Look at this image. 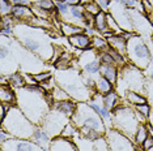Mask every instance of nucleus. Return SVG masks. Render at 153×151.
<instances>
[{
  "label": "nucleus",
  "instance_id": "nucleus-32",
  "mask_svg": "<svg viewBox=\"0 0 153 151\" xmlns=\"http://www.w3.org/2000/svg\"><path fill=\"white\" fill-rule=\"evenodd\" d=\"M149 137V129H148V122L147 124H140L139 128L135 133V137H134V142L136 146H141L144 143V141Z\"/></svg>",
  "mask_w": 153,
  "mask_h": 151
},
{
  "label": "nucleus",
  "instance_id": "nucleus-9",
  "mask_svg": "<svg viewBox=\"0 0 153 151\" xmlns=\"http://www.w3.org/2000/svg\"><path fill=\"white\" fill-rule=\"evenodd\" d=\"M69 122H71V117H68L63 112L58 111L56 108H51L39 126H42L46 130V133L51 138H56L62 134L63 129Z\"/></svg>",
  "mask_w": 153,
  "mask_h": 151
},
{
  "label": "nucleus",
  "instance_id": "nucleus-46",
  "mask_svg": "<svg viewBox=\"0 0 153 151\" xmlns=\"http://www.w3.org/2000/svg\"><path fill=\"white\" fill-rule=\"evenodd\" d=\"M152 147H153V137L149 136L148 138L144 141V143L141 145V149L144 150V151H148V150H151Z\"/></svg>",
  "mask_w": 153,
  "mask_h": 151
},
{
  "label": "nucleus",
  "instance_id": "nucleus-36",
  "mask_svg": "<svg viewBox=\"0 0 153 151\" xmlns=\"http://www.w3.org/2000/svg\"><path fill=\"white\" fill-rule=\"evenodd\" d=\"M13 7H15V4L12 3V0H0V15H1V17L11 16Z\"/></svg>",
  "mask_w": 153,
  "mask_h": 151
},
{
  "label": "nucleus",
  "instance_id": "nucleus-41",
  "mask_svg": "<svg viewBox=\"0 0 153 151\" xmlns=\"http://www.w3.org/2000/svg\"><path fill=\"white\" fill-rule=\"evenodd\" d=\"M134 108L136 109L137 112H140L143 116H145L147 119H149V116H151V113H152V106L149 104V103H143V104H136V106H134Z\"/></svg>",
  "mask_w": 153,
  "mask_h": 151
},
{
  "label": "nucleus",
  "instance_id": "nucleus-48",
  "mask_svg": "<svg viewBox=\"0 0 153 151\" xmlns=\"http://www.w3.org/2000/svg\"><path fill=\"white\" fill-rule=\"evenodd\" d=\"M63 1L65 3V4H68L69 7H72V5H77V4H80V0H63Z\"/></svg>",
  "mask_w": 153,
  "mask_h": 151
},
{
  "label": "nucleus",
  "instance_id": "nucleus-27",
  "mask_svg": "<svg viewBox=\"0 0 153 151\" xmlns=\"http://www.w3.org/2000/svg\"><path fill=\"white\" fill-rule=\"evenodd\" d=\"M7 78V82L11 87H13L15 90H19V89H22L26 86V80H25V76H24L22 72H16V73L4 76Z\"/></svg>",
  "mask_w": 153,
  "mask_h": 151
},
{
  "label": "nucleus",
  "instance_id": "nucleus-22",
  "mask_svg": "<svg viewBox=\"0 0 153 151\" xmlns=\"http://www.w3.org/2000/svg\"><path fill=\"white\" fill-rule=\"evenodd\" d=\"M107 42H109V46L111 50L117 51L120 55H124L126 56L127 52V40L123 38L122 34H114L113 37L107 38Z\"/></svg>",
  "mask_w": 153,
  "mask_h": 151
},
{
  "label": "nucleus",
  "instance_id": "nucleus-11",
  "mask_svg": "<svg viewBox=\"0 0 153 151\" xmlns=\"http://www.w3.org/2000/svg\"><path fill=\"white\" fill-rule=\"evenodd\" d=\"M105 138L110 151H136L137 146L135 145L134 141L114 128H109L106 130Z\"/></svg>",
  "mask_w": 153,
  "mask_h": 151
},
{
  "label": "nucleus",
  "instance_id": "nucleus-52",
  "mask_svg": "<svg viewBox=\"0 0 153 151\" xmlns=\"http://www.w3.org/2000/svg\"><path fill=\"white\" fill-rule=\"evenodd\" d=\"M151 65H153V52L151 55Z\"/></svg>",
  "mask_w": 153,
  "mask_h": 151
},
{
  "label": "nucleus",
  "instance_id": "nucleus-28",
  "mask_svg": "<svg viewBox=\"0 0 153 151\" xmlns=\"http://www.w3.org/2000/svg\"><path fill=\"white\" fill-rule=\"evenodd\" d=\"M113 90H115V86L107 78H105L101 74L96 78V92H98L101 95H106Z\"/></svg>",
  "mask_w": 153,
  "mask_h": 151
},
{
  "label": "nucleus",
  "instance_id": "nucleus-43",
  "mask_svg": "<svg viewBox=\"0 0 153 151\" xmlns=\"http://www.w3.org/2000/svg\"><path fill=\"white\" fill-rule=\"evenodd\" d=\"M84 8H85V12H86V13H90V15H93V16H97L100 12H102V11L100 9V7L97 5L96 1L89 3V4L84 5Z\"/></svg>",
  "mask_w": 153,
  "mask_h": 151
},
{
  "label": "nucleus",
  "instance_id": "nucleus-38",
  "mask_svg": "<svg viewBox=\"0 0 153 151\" xmlns=\"http://www.w3.org/2000/svg\"><path fill=\"white\" fill-rule=\"evenodd\" d=\"M77 134H79V130H77V128H76L74 124H72V121H71L63 129V132H62L60 137H64V138H68V139H74Z\"/></svg>",
  "mask_w": 153,
  "mask_h": 151
},
{
  "label": "nucleus",
  "instance_id": "nucleus-44",
  "mask_svg": "<svg viewBox=\"0 0 153 151\" xmlns=\"http://www.w3.org/2000/svg\"><path fill=\"white\" fill-rule=\"evenodd\" d=\"M98 55H100L101 64H114V59L109 51L107 52H100Z\"/></svg>",
  "mask_w": 153,
  "mask_h": 151
},
{
  "label": "nucleus",
  "instance_id": "nucleus-30",
  "mask_svg": "<svg viewBox=\"0 0 153 151\" xmlns=\"http://www.w3.org/2000/svg\"><path fill=\"white\" fill-rule=\"evenodd\" d=\"M92 48H94L98 52H107L110 50L109 42L102 35H93L92 37Z\"/></svg>",
  "mask_w": 153,
  "mask_h": 151
},
{
  "label": "nucleus",
  "instance_id": "nucleus-5",
  "mask_svg": "<svg viewBox=\"0 0 153 151\" xmlns=\"http://www.w3.org/2000/svg\"><path fill=\"white\" fill-rule=\"evenodd\" d=\"M36 128L37 125H34L17 106H13L9 109L5 119L1 121V129L15 138L32 139Z\"/></svg>",
  "mask_w": 153,
  "mask_h": 151
},
{
  "label": "nucleus",
  "instance_id": "nucleus-45",
  "mask_svg": "<svg viewBox=\"0 0 153 151\" xmlns=\"http://www.w3.org/2000/svg\"><path fill=\"white\" fill-rule=\"evenodd\" d=\"M94 1L97 3V5L100 7V9L102 12L107 13L110 9V4H111V0H94Z\"/></svg>",
  "mask_w": 153,
  "mask_h": 151
},
{
  "label": "nucleus",
  "instance_id": "nucleus-19",
  "mask_svg": "<svg viewBox=\"0 0 153 151\" xmlns=\"http://www.w3.org/2000/svg\"><path fill=\"white\" fill-rule=\"evenodd\" d=\"M11 16L17 22H29L34 17L32 7H27V5H15L12 9Z\"/></svg>",
  "mask_w": 153,
  "mask_h": 151
},
{
  "label": "nucleus",
  "instance_id": "nucleus-40",
  "mask_svg": "<svg viewBox=\"0 0 153 151\" xmlns=\"http://www.w3.org/2000/svg\"><path fill=\"white\" fill-rule=\"evenodd\" d=\"M33 77H34V80H36L38 84H43V82L51 80V78L54 77V74L51 73V72H48V70H42V72H39V73L33 74Z\"/></svg>",
  "mask_w": 153,
  "mask_h": 151
},
{
  "label": "nucleus",
  "instance_id": "nucleus-31",
  "mask_svg": "<svg viewBox=\"0 0 153 151\" xmlns=\"http://www.w3.org/2000/svg\"><path fill=\"white\" fill-rule=\"evenodd\" d=\"M93 27H94V30L98 34H103V33H106L107 30H109L105 12H100L98 15L94 17V25H93Z\"/></svg>",
  "mask_w": 153,
  "mask_h": 151
},
{
  "label": "nucleus",
  "instance_id": "nucleus-21",
  "mask_svg": "<svg viewBox=\"0 0 153 151\" xmlns=\"http://www.w3.org/2000/svg\"><path fill=\"white\" fill-rule=\"evenodd\" d=\"M58 32L60 33L63 37L69 38V37H72V35H76V34L84 33L85 32V27H82V26H80V25H76V23L60 21V22H59Z\"/></svg>",
  "mask_w": 153,
  "mask_h": 151
},
{
  "label": "nucleus",
  "instance_id": "nucleus-8",
  "mask_svg": "<svg viewBox=\"0 0 153 151\" xmlns=\"http://www.w3.org/2000/svg\"><path fill=\"white\" fill-rule=\"evenodd\" d=\"M151 48L147 44L144 37L135 34L131 39L127 40V60L128 63L136 65L141 70H145L151 65Z\"/></svg>",
  "mask_w": 153,
  "mask_h": 151
},
{
  "label": "nucleus",
  "instance_id": "nucleus-54",
  "mask_svg": "<svg viewBox=\"0 0 153 151\" xmlns=\"http://www.w3.org/2000/svg\"><path fill=\"white\" fill-rule=\"evenodd\" d=\"M152 44H153V38H152Z\"/></svg>",
  "mask_w": 153,
  "mask_h": 151
},
{
  "label": "nucleus",
  "instance_id": "nucleus-53",
  "mask_svg": "<svg viewBox=\"0 0 153 151\" xmlns=\"http://www.w3.org/2000/svg\"><path fill=\"white\" fill-rule=\"evenodd\" d=\"M148 151H153V147H152V149H151V150H148Z\"/></svg>",
  "mask_w": 153,
  "mask_h": 151
},
{
  "label": "nucleus",
  "instance_id": "nucleus-2",
  "mask_svg": "<svg viewBox=\"0 0 153 151\" xmlns=\"http://www.w3.org/2000/svg\"><path fill=\"white\" fill-rule=\"evenodd\" d=\"M17 107L24 112L34 125L39 126L54 104V99L50 92L45 91L39 84L33 86H25L16 90Z\"/></svg>",
  "mask_w": 153,
  "mask_h": 151
},
{
  "label": "nucleus",
  "instance_id": "nucleus-16",
  "mask_svg": "<svg viewBox=\"0 0 153 151\" xmlns=\"http://www.w3.org/2000/svg\"><path fill=\"white\" fill-rule=\"evenodd\" d=\"M60 21L76 23V25H80V26L85 27V23H86V12H85L84 5L77 4V5L69 7L68 15L65 16L63 20H60Z\"/></svg>",
  "mask_w": 153,
  "mask_h": 151
},
{
  "label": "nucleus",
  "instance_id": "nucleus-55",
  "mask_svg": "<svg viewBox=\"0 0 153 151\" xmlns=\"http://www.w3.org/2000/svg\"><path fill=\"white\" fill-rule=\"evenodd\" d=\"M152 113H153V109H152Z\"/></svg>",
  "mask_w": 153,
  "mask_h": 151
},
{
  "label": "nucleus",
  "instance_id": "nucleus-18",
  "mask_svg": "<svg viewBox=\"0 0 153 151\" xmlns=\"http://www.w3.org/2000/svg\"><path fill=\"white\" fill-rule=\"evenodd\" d=\"M68 42L74 48H77L79 51H85L92 48V37L88 35L85 32L69 37Z\"/></svg>",
  "mask_w": 153,
  "mask_h": 151
},
{
  "label": "nucleus",
  "instance_id": "nucleus-13",
  "mask_svg": "<svg viewBox=\"0 0 153 151\" xmlns=\"http://www.w3.org/2000/svg\"><path fill=\"white\" fill-rule=\"evenodd\" d=\"M1 151H46L33 139H22L11 137L5 142L0 143Z\"/></svg>",
  "mask_w": 153,
  "mask_h": 151
},
{
  "label": "nucleus",
  "instance_id": "nucleus-6",
  "mask_svg": "<svg viewBox=\"0 0 153 151\" xmlns=\"http://www.w3.org/2000/svg\"><path fill=\"white\" fill-rule=\"evenodd\" d=\"M145 77L144 70L137 68L136 65L127 63L119 69V78L115 85V90L122 98L127 91H136L145 94Z\"/></svg>",
  "mask_w": 153,
  "mask_h": 151
},
{
  "label": "nucleus",
  "instance_id": "nucleus-7",
  "mask_svg": "<svg viewBox=\"0 0 153 151\" xmlns=\"http://www.w3.org/2000/svg\"><path fill=\"white\" fill-rule=\"evenodd\" d=\"M111 113H113V128L119 130L134 141L135 133L140 125L134 106L122 103Z\"/></svg>",
  "mask_w": 153,
  "mask_h": 151
},
{
  "label": "nucleus",
  "instance_id": "nucleus-34",
  "mask_svg": "<svg viewBox=\"0 0 153 151\" xmlns=\"http://www.w3.org/2000/svg\"><path fill=\"white\" fill-rule=\"evenodd\" d=\"M51 97H53L54 102H60V100H67V99H71V97H69V94L67 91L64 90V89H62L60 86H55L54 90L50 92Z\"/></svg>",
  "mask_w": 153,
  "mask_h": 151
},
{
  "label": "nucleus",
  "instance_id": "nucleus-3",
  "mask_svg": "<svg viewBox=\"0 0 153 151\" xmlns=\"http://www.w3.org/2000/svg\"><path fill=\"white\" fill-rule=\"evenodd\" d=\"M71 121L79 130L81 137L89 139H97L105 137L107 130L102 117L89 106L88 102H79L77 108L71 117Z\"/></svg>",
  "mask_w": 153,
  "mask_h": 151
},
{
  "label": "nucleus",
  "instance_id": "nucleus-10",
  "mask_svg": "<svg viewBox=\"0 0 153 151\" xmlns=\"http://www.w3.org/2000/svg\"><path fill=\"white\" fill-rule=\"evenodd\" d=\"M100 52L94 48H89L85 51H81V54L77 56V67L80 68L81 73L84 76H90V77L97 78L100 76L101 69V60H100Z\"/></svg>",
  "mask_w": 153,
  "mask_h": 151
},
{
  "label": "nucleus",
  "instance_id": "nucleus-51",
  "mask_svg": "<svg viewBox=\"0 0 153 151\" xmlns=\"http://www.w3.org/2000/svg\"><path fill=\"white\" fill-rule=\"evenodd\" d=\"M136 151H144V150L141 149V146H137V147H136Z\"/></svg>",
  "mask_w": 153,
  "mask_h": 151
},
{
  "label": "nucleus",
  "instance_id": "nucleus-24",
  "mask_svg": "<svg viewBox=\"0 0 153 151\" xmlns=\"http://www.w3.org/2000/svg\"><path fill=\"white\" fill-rule=\"evenodd\" d=\"M53 108H56L58 111L63 112L68 117H72L74 113L77 108V102L74 99H67V100H60V102H54Z\"/></svg>",
  "mask_w": 153,
  "mask_h": 151
},
{
  "label": "nucleus",
  "instance_id": "nucleus-4",
  "mask_svg": "<svg viewBox=\"0 0 153 151\" xmlns=\"http://www.w3.org/2000/svg\"><path fill=\"white\" fill-rule=\"evenodd\" d=\"M56 85L64 89L69 94L71 99L76 102H88L90 98L93 97L96 91L90 90V89L85 85L84 77L77 67V61L75 60V65L65 70H56L54 74Z\"/></svg>",
  "mask_w": 153,
  "mask_h": 151
},
{
  "label": "nucleus",
  "instance_id": "nucleus-50",
  "mask_svg": "<svg viewBox=\"0 0 153 151\" xmlns=\"http://www.w3.org/2000/svg\"><path fill=\"white\" fill-rule=\"evenodd\" d=\"M94 0H80V4L81 5H86V4H89V3H93Z\"/></svg>",
  "mask_w": 153,
  "mask_h": 151
},
{
  "label": "nucleus",
  "instance_id": "nucleus-23",
  "mask_svg": "<svg viewBox=\"0 0 153 151\" xmlns=\"http://www.w3.org/2000/svg\"><path fill=\"white\" fill-rule=\"evenodd\" d=\"M0 100H1V103H5V104L17 106L16 90L9 85H1L0 86Z\"/></svg>",
  "mask_w": 153,
  "mask_h": 151
},
{
  "label": "nucleus",
  "instance_id": "nucleus-15",
  "mask_svg": "<svg viewBox=\"0 0 153 151\" xmlns=\"http://www.w3.org/2000/svg\"><path fill=\"white\" fill-rule=\"evenodd\" d=\"M88 103H89L90 107L102 117L103 122H105L106 126H107V129L113 128V113H111V111H109V109L106 108V106L103 104V95L98 94V92H94L93 97L88 100Z\"/></svg>",
  "mask_w": 153,
  "mask_h": 151
},
{
  "label": "nucleus",
  "instance_id": "nucleus-39",
  "mask_svg": "<svg viewBox=\"0 0 153 151\" xmlns=\"http://www.w3.org/2000/svg\"><path fill=\"white\" fill-rule=\"evenodd\" d=\"M144 95L147 97L148 103L153 108V80L147 78V81H145V94Z\"/></svg>",
  "mask_w": 153,
  "mask_h": 151
},
{
  "label": "nucleus",
  "instance_id": "nucleus-29",
  "mask_svg": "<svg viewBox=\"0 0 153 151\" xmlns=\"http://www.w3.org/2000/svg\"><path fill=\"white\" fill-rule=\"evenodd\" d=\"M123 99H126V100L128 102V104H131V106L148 103L147 97H145L144 94H140V92H136V91H127L126 94H124Z\"/></svg>",
  "mask_w": 153,
  "mask_h": 151
},
{
  "label": "nucleus",
  "instance_id": "nucleus-12",
  "mask_svg": "<svg viewBox=\"0 0 153 151\" xmlns=\"http://www.w3.org/2000/svg\"><path fill=\"white\" fill-rule=\"evenodd\" d=\"M109 13L115 18V21L118 22V25L120 26V29L123 32H134L131 17H130V13H128V8H126L119 0H111Z\"/></svg>",
  "mask_w": 153,
  "mask_h": 151
},
{
  "label": "nucleus",
  "instance_id": "nucleus-17",
  "mask_svg": "<svg viewBox=\"0 0 153 151\" xmlns=\"http://www.w3.org/2000/svg\"><path fill=\"white\" fill-rule=\"evenodd\" d=\"M50 151H79L74 139H68L64 137H56L53 138L50 143Z\"/></svg>",
  "mask_w": 153,
  "mask_h": 151
},
{
  "label": "nucleus",
  "instance_id": "nucleus-33",
  "mask_svg": "<svg viewBox=\"0 0 153 151\" xmlns=\"http://www.w3.org/2000/svg\"><path fill=\"white\" fill-rule=\"evenodd\" d=\"M32 11H33V15L36 17H38V18L50 20V21H53L54 18H56V17L54 16L53 11H47V9L39 8V7H37V5H32Z\"/></svg>",
  "mask_w": 153,
  "mask_h": 151
},
{
  "label": "nucleus",
  "instance_id": "nucleus-25",
  "mask_svg": "<svg viewBox=\"0 0 153 151\" xmlns=\"http://www.w3.org/2000/svg\"><path fill=\"white\" fill-rule=\"evenodd\" d=\"M32 139L46 151L50 149V143H51V141H53V138L47 134L46 130H45L42 126H37L36 128V132H34V136Z\"/></svg>",
  "mask_w": 153,
  "mask_h": 151
},
{
  "label": "nucleus",
  "instance_id": "nucleus-20",
  "mask_svg": "<svg viewBox=\"0 0 153 151\" xmlns=\"http://www.w3.org/2000/svg\"><path fill=\"white\" fill-rule=\"evenodd\" d=\"M119 67H117L115 64H101V69L100 74L103 76L105 78H107L111 84L115 86L118 78H119Z\"/></svg>",
  "mask_w": 153,
  "mask_h": 151
},
{
  "label": "nucleus",
  "instance_id": "nucleus-37",
  "mask_svg": "<svg viewBox=\"0 0 153 151\" xmlns=\"http://www.w3.org/2000/svg\"><path fill=\"white\" fill-rule=\"evenodd\" d=\"M106 20H107V27H109L110 32H113L114 34H122V33H123V30H122L120 26L118 25V22L115 21V18H114V17L111 16L109 12L106 13Z\"/></svg>",
  "mask_w": 153,
  "mask_h": 151
},
{
  "label": "nucleus",
  "instance_id": "nucleus-49",
  "mask_svg": "<svg viewBox=\"0 0 153 151\" xmlns=\"http://www.w3.org/2000/svg\"><path fill=\"white\" fill-rule=\"evenodd\" d=\"M145 15L148 16V20H149V22H151V27H152V32H153V11L145 13Z\"/></svg>",
  "mask_w": 153,
  "mask_h": 151
},
{
  "label": "nucleus",
  "instance_id": "nucleus-1",
  "mask_svg": "<svg viewBox=\"0 0 153 151\" xmlns=\"http://www.w3.org/2000/svg\"><path fill=\"white\" fill-rule=\"evenodd\" d=\"M13 37L25 50L34 54L45 63H53L55 44L51 40L50 30L17 22L13 27Z\"/></svg>",
  "mask_w": 153,
  "mask_h": 151
},
{
  "label": "nucleus",
  "instance_id": "nucleus-26",
  "mask_svg": "<svg viewBox=\"0 0 153 151\" xmlns=\"http://www.w3.org/2000/svg\"><path fill=\"white\" fill-rule=\"evenodd\" d=\"M122 103H123V98L118 94L117 90H113V91H110L109 94L103 95V104H105L106 108L111 112H113L119 104H122Z\"/></svg>",
  "mask_w": 153,
  "mask_h": 151
},
{
  "label": "nucleus",
  "instance_id": "nucleus-42",
  "mask_svg": "<svg viewBox=\"0 0 153 151\" xmlns=\"http://www.w3.org/2000/svg\"><path fill=\"white\" fill-rule=\"evenodd\" d=\"M33 5H37V7H39V8L47 9V11H53L55 8V0H41V1L37 3V4H33Z\"/></svg>",
  "mask_w": 153,
  "mask_h": 151
},
{
  "label": "nucleus",
  "instance_id": "nucleus-14",
  "mask_svg": "<svg viewBox=\"0 0 153 151\" xmlns=\"http://www.w3.org/2000/svg\"><path fill=\"white\" fill-rule=\"evenodd\" d=\"M74 141L79 151H110L105 137H101L97 139H89L77 134L74 138Z\"/></svg>",
  "mask_w": 153,
  "mask_h": 151
},
{
  "label": "nucleus",
  "instance_id": "nucleus-47",
  "mask_svg": "<svg viewBox=\"0 0 153 151\" xmlns=\"http://www.w3.org/2000/svg\"><path fill=\"white\" fill-rule=\"evenodd\" d=\"M12 3L15 5H27V7H32V3L29 0H12Z\"/></svg>",
  "mask_w": 153,
  "mask_h": 151
},
{
  "label": "nucleus",
  "instance_id": "nucleus-35",
  "mask_svg": "<svg viewBox=\"0 0 153 151\" xmlns=\"http://www.w3.org/2000/svg\"><path fill=\"white\" fill-rule=\"evenodd\" d=\"M119 1L128 9H137V11L145 13V8H144L143 0H119Z\"/></svg>",
  "mask_w": 153,
  "mask_h": 151
}]
</instances>
